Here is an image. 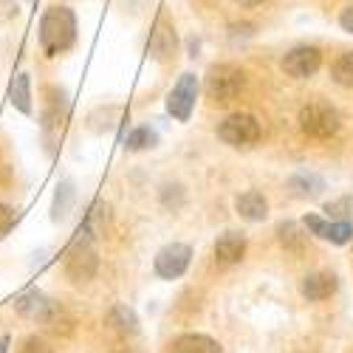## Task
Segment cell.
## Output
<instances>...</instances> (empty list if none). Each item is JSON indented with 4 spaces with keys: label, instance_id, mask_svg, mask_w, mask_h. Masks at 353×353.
I'll return each instance as SVG.
<instances>
[{
    "label": "cell",
    "instance_id": "6da1fadb",
    "mask_svg": "<svg viewBox=\"0 0 353 353\" xmlns=\"http://www.w3.org/2000/svg\"><path fill=\"white\" fill-rule=\"evenodd\" d=\"M77 43V17L68 6H51L40 17V46L48 57L68 51Z\"/></svg>",
    "mask_w": 353,
    "mask_h": 353
},
{
    "label": "cell",
    "instance_id": "7a4b0ae2",
    "mask_svg": "<svg viewBox=\"0 0 353 353\" xmlns=\"http://www.w3.org/2000/svg\"><path fill=\"white\" fill-rule=\"evenodd\" d=\"M342 128V116L328 102H308L300 110V130L311 139H331Z\"/></svg>",
    "mask_w": 353,
    "mask_h": 353
},
{
    "label": "cell",
    "instance_id": "3957f363",
    "mask_svg": "<svg viewBox=\"0 0 353 353\" xmlns=\"http://www.w3.org/2000/svg\"><path fill=\"white\" fill-rule=\"evenodd\" d=\"M246 88V74L238 65H215L207 74V97L218 105H229L232 99H238L241 91Z\"/></svg>",
    "mask_w": 353,
    "mask_h": 353
},
{
    "label": "cell",
    "instance_id": "277c9868",
    "mask_svg": "<svg viewBox=\"0 0 353 353\" xmlns=\"http://www.w3.org/2000/svg\"><path fill=\"white\" fill-rule=\"evenodd\" d=\"M218 139L229 147H249L260 139V122L252 113H232L221 122Z\"/></svg>",
    "mask_w": 353,
    "mask_h": 353
},
{
    "label": "cell",
    "instance_id": "5b68a950",
    "mask_svg": "<svg viewBox=\"0 0 353 353\" xmlns=\"http://www.w3.org/2000/svg\"><path fill=\"white\" fill-rule=\"evenodd\" d=\"M190 260H192V249L187 243H170L156 254L153 269L161 280H179L190 269Z\"/></svg>",
    "mask_w": 353,
    "mask_h": 353
},
{
    "label": "cell",
    "instance_id": "8992f818",
    "mask_svg": "<svg viewBox=\"0 0 353 353\" xmlns=\"http://www.w3.org/2000/svg\"><path fill=\"white\" fill-rule=\"evenodd\" d=\"M195 97H198V79H195V74H181V79L172 85V91L167 97V113L172 116V119L187 122L192 108H195Z\"/></svg>",
    "mask_w": 353,
    "mask_h": 353
},
{
    "label": "cell",
    "instance_id": "52a82bcc",
    "mask_svg": "<svg viewBox=\"0 0 353 353\" xmlns=\"http://www.w3.org/2000/svg\"><path fill=\"white\" fill-rule=\"evenodd\" d=\"M97 269H99V257L97 252L91 249V243H74V249L68 252V260H65V274L68 280L74 283H88L97 277Z\"/></svg>",
    "mask_w": 353,
    "mask_h": 353
},
{
    "label": "cell",
    "instance_id": "ba28073f",
    "mask_svg": "<svg viewBox=\"0 0 353 353\" xmlns=\"http://www.w3.org/2000/svg\"><path fill=\"white\" fill-rule=\"evenodd\" d=\"M319 65H322V54L314 46H297L283 57V71L288 77H297V79L314 77L319 71Z\"/></svg>",
    "mask_w": 353,
    "mask_h": 353
},
{
    "label": "cell",
    "instance_id": "9c48e42d",
    "mask_svg": "<svg viewBox=\"0 0 353 353\" xmlns=\"http://www.w3.org/2000/svg\"><path fill=\"white\" fill-rule=\"evenodd\" d=\"M246 254V238L241 232H223L215 241V260L221 266H232V263H241Z\"/></svg>",
    "mask_w": 353,
    "mask_h": 353
},
{
    "label": "cell",
    "instance_id": "30bf717a",
    "mask_svg": "<svg viewBox=\"0 0 353 353\" xmlns=\"http://www.w3.org/2000/svg\"><path fill=\"white\" fill-rule=\"evenodd\" d=\"M234 210H238V215L249 223H260V221H266L269 215V203L266 198H263L257 190H249L243 195H238V201H234Z\"/></svg>",
    "mask_w": 353,
    "mask_h": 353
},
{
    "label": "cell",
    "instance_id": "8fae6325",
    "mask_svg": "<svg viewBox=\"0 0 353 353\" xmlns=\"http://www.w3.org/2000/svg\"><path fill=\"white\" fill-rule=\"evenodd\" d=\"M300 291H303V297L308 303H322V300H328L331 294L336 291V277L334 274H322V272L319 274H308L303 280Z\"/></svg>",
    "mask_w": 353,
    "mask_h": 353
},
{
    "label": "cell",
    "instance_id": "7c38bea8",
    "mask_svg": "<svg viewBox=\"0 0 353 353\" xmlns=\"http://www.w3.org/2000/svg\"><path fill=\"white\" fill-rule=\"evenodd\" d=\"M40 322H43V328L54 336H71L74 334V316L60 303H51Z\"/></svg>",
    "mask_w": 353,
    "mask_h": 353
},
{
    "label": "cell",
    "instance_id": "4fadbf2b",
    "mask_svg": "<svg viewBox=\"0 0 353 353\" xmlns=\"http://www.w3.org/2000/svg\"><path fill=\"white\" fill-rule=\"evenodd\" d=\"M170 353H221V345L203 334H184L179 339H172Z\"/></svg>",
    "mask_w": 353,
    "mask_h": 353
},
{
    "label": "cell",
    "instance_id": "5bb4252c",
    "mask_svg": "<svg viewBox=\"0 0 353 353\" xmlns=\"http://www.w3.org/2000/svg\"><path fill=\"white\" fill-rule=\"evenodd\" d=\"M48 305H51V300L46 297V294H40V291H28V294H23V297L14 303V308H17V314L20 316H28V319H43V314L48 311Z\"/></svg>",
    "mask_w": 353,
    "mask_h": 353
},
{
    "label": "cell",
    "instance_id": "9a60e30c",
    "mask_svg": "<svg viewBox=\"0 0 353 353\" xmlns=\"http://www.w3.org/2000/svg\"><path fill=\"white\" fill-rule=\"evenodd\" d=\"M175 51V34H172V28H167L164 23L156 26V32L150 34V54L156 57L159 63L170 60V54Z\"/></svg>",
    "mask_w": 353,
    "mask_h": 353
},
{
    "label": "cell",
    "instance_id": "2e32d148",
    "mask_svg": "<svg viewBox=\"0 0 353 353\" xmlns=\"http://www.w3.org/2000/svg\"><path fill=\"white\" fill-rule=\"evenodd\" d=\"M9 99L20 113H32V79H28V74H17L14 77Z\"/></svg>",
    "mask_w": 353,
    "mask_h": 353
},
{
    "label": "cell",
    "instance_id": "e0dca14e",
    "mask_svg": "<svg viewBox=\"0 0 353 353\" xmlns=\"http://www.w3.org/2000/svg\"><path fill=\"white\" fill-rule=\"evenodd\" d=\"M288 190H291V195H297V198H314V195H319L322 190H325V181H322L319 175L300 172V175H294V179L288 181Z\"/></svg>",
    "mask_w": 353,
    "mask_h": 353
},
{
    "label": "cell",
    "instance_id": "ac0fdd59",
    "mask_svg": "<svg viewBox=\"0 0 353 353\" xmlns=\"http://www.w3.org/2000/svg\"><path fill=\"white\" fill-rule=\"evenodd\" d=\"M108 322H110V325L119 331L122 336H133V334L139 331V319H136L133 308H128V305H116V308L108 314Z\"/></svg>",
    "mask_w": 353,
    "mask_h": 353
},
{
    "label": "cell",
    "instance_id": "d6986e66",
    "mask_svg": "<svg viewBox=\"0 0 353 353\" xmlns=\"http://www.w3.org/2000/svg\"><path fill=\"white\" fill-rule=\"evenodd\" d=\"M331 77L342 88H353V51H345L331 68Z\"/></svg>",
    "mask_w": 353,
    "mask_h": 353
},
{
    "label": "cell",
    "instance_id": "ffe728a7",
    "mask_svg": "<svg viewBox=\"0 0 353 353\" xmlns=\"http://www.w3.org/2000/svg\"><path fill=\"white\" fill-rule=\"evenodd\" d=\"M71 201H74V184L63 181L60 187H57V195H54V221H60V218L68 215Z\"/></svg>",
    "mask_w": 353,
    "mask_h": 353
},
{
    "label": "cell",
    "instance_id": "44dd1931",
    "mask_svg": "<svg viewBox=\"0 0 353 353\" xmlns=\"http://www.w3.org/2000/svg\"><path fill=\"white\" fill-rule=\"evenodd\" d=\"M277 234H280V243L288 249V252H303V234L297 229V223H280L277 226Z\"/></svg>",
    "mask_w": 353,
    "mask_h": 353
},
{
    "label": "cell",
    "instance_id": "7402d4cb",
    "mask_svg": "<svg viewBox=\"0 0 353 353\" xmlns=\"http://www.w3.org/2000/svg\"><path fill=\"white\" fill-rule=\"evenodd\" d=\"M156 144V133L150 130V128H136L130 136H128V141H125V147L130 153H139V150H147V147H153Z\"/></svg>",
    "mask_w": 353,
    "mask_h": 353
},
{
    "label": "cell",
    "instance_id": "603a6c76",
    "mask_svg": "<svg viewBox=\"0 0 353 353\" xmlns=\"http://www.w3.org/2000/svg\"><path fill=\"white\" fill-rule=\"evenodd\" d=\"M350 238H353V226L347 221H331V226L325 232V241H331L336 246H345Z\"/></svg>",
    "mask_w": 353,
    "mask_h": 353
},
{
    "label": "cell",
    "instance_id": "cb8c5ba5",
    "mask_svg": "<svg viewBox=\"0 0 353 353\" xmlns=\"http://www.w3.org/2000/svg\"><path fill=\"white\" fill-rule=\"evenodd\" d=\"M325 212H328V218L331 221H347L350 218V212H353V198H339V201H331L328 207H325Z\"/></svg>",
    "mask_w": 353,
    "mask_h": 353
},
{
    "label": "cell",
    "instance_id": "d4e9b609",
    "mask_svg": "<svg viewBox=\"0 0 353 353\" xmlns=\"http://www.w3.org/2000/svg\"><path fill=\"white\" fill-rule=\"evenodd\" d=\"M20 353H54V347L43 339V336H26L23 345H20Z\"/></svg>",
    "mask_w": 353,
    "mask_h": 353
},
{
    "label": "cell",
    "instance_id": "484cf974",
    "mask_svg": "<svg viewBox=\"0 0 353 353\" xmlns=\"http://www.w3.org/2000/svg\"><path fill=\"white\" fill-rule=\"evenodd\" d=\"M328 221H322L319 215H305V229L311 232V234H316V238H325V232H328Z\"/></svg>",
    "mask_w": 353,
    "mask_h": 353
},
{
    "label": "cell",
    "instance_id": "4316f807",
    "mask_svg": "<svg viewBox=\"0 0 353 353\" xmlns=\"http://www.w3.org/2000/svg\"><path fill=\"white\" fill-rule=\"evenodd\" d=\"M14 223V210L6 207V203H0V234L9 232V226Z\"/></svg>",
    "mask_w": 353,
    "mask_h": 353
},
{
    "label": "cell",
    "instance_id": "83f0119b",
    "mask_svg": "<svg viewBox=\"0 0 353 353\" xmlns=\"http://www.w3.org/2000/svg\"><path fill=\"white\" fill-rule=\"evenodd\" d=\"M339 26L345 28L347 34H353V6H347V9L339 14Z\"/></svg>",
    "mask_w": 353,
    "mask_h": 353
},
{
    "label": "cell",
    "instance_id": "f1b7e54d",
    "mask_svg": "<svg viewBox=\"0 0 353 353\" xmlns=\"http://www.w3.org/2000/svg\"><path fill=\"white\" fill-rule=\"evenodd\" d=\"M234 3H238V6H246V9H252V6H260L263 0H234Z\"/></svg>",
    "mask_w": 353,
    "mask_h": 353
},
{
    "label": "cell",
    "instance_id": "f546056e",
    "mask_svg": "<svg viewBox=\"0 0 353 353\" xmlns=\"http://www.w3.org/2000/svg\"><path fill=\"white\" fill-rule=\"evenodd\" d=\"M6 347H9V336L0 339V353H6Z\"/></svg>",
    "mask_w": 353,
    "mask_h": 353
},
{
    "label": "cell",
    "instance_id": "4dcf8cb0",
    "mask_svg": "<svg viewBox=\"0 0 353 353\" xmlns=\"http://www.w3.org/2000/svg\"><path fill=\"white\" fill-rule=\"evenodd\" d=\"M116 353H133V350H116Z\"/></svg>",
    "mask_w": 353,
    "mask_h": 353
}]
</instances>
